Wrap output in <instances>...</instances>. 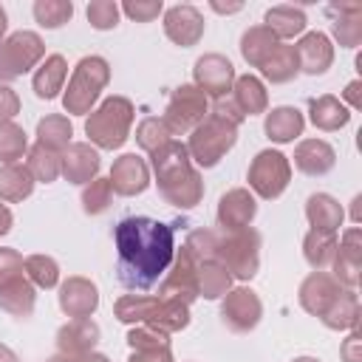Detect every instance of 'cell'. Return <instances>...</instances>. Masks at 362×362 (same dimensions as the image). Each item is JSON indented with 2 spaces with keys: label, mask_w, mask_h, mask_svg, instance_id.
Instances as JSON below:
<instances>
[{
  "label": "cell",
  "mask_w": 362,
  "mask_h": 362,
  "mask_svg": "<svg viewBox=\"0 0 362 362\" xmlns=\"http://www.w3.org/2000/svg\"><path fill=\"white\" fill-rule=\"evenodd\" d=\"M88 20L93 28L99 31H107V28H116L119 23V6L110 3V0H96L88 6Z\"/></svg>",
  "instance_id": "f6af8a7d"
},
{
  "label": "cell",
  "mask_w": 362,
  "mask_h": 362,
  "mask_svg": "<svg viewBox=\"0 0 362 362\" xmlns=\"http://www.w3.org/2000/svg\"><path fill=\"white\" fill-rule=\"evenodd\" d=\"M204 113H206V96L195 85H181L167 105L164 127L167 133H187L204 119Z\"/></svg>",
  "instance_id": "9c48e42d"
},
{
  "label": "cell",
  "mask_w": 362,
  "mask_h": 362,
  "mask_svg": "<svg viewBox=\"0 0 362 362\" xmlns=\"http://www.w3.org/2000/svg\"><path fill=\"white\" fill-rule=\"evenodd\" d=\"M99 170V153L90 144H68L59 158V173L74 184H90Z\"/></svg>",
  "instance_id": "e0dca14e"
},
{
  "label": "cell",
  "mask_w": 362,
  "mask_h": 362,
  "mask_svg": "<svg viewBox=\"0 0 362 362\" xmlns=\"http://www.w3.org/2000/svg\"><path fill=\"white\" fill-rule=\"evenodd\" d=\"M342 356H345V362H362V356H359V334H356V331L345 339V345H342Z\"/></svg>",
  "instance_id": "f907efd6"
},
{
  "label": "cell",
  "mask_w": 362,
  "mask_h": 362,
  "mask_svg": "<svg viewBox=\"0 0 362 362\" xmlns=\"http://www.w3.org/2000/svg\"><path fill=\"white\" fill-rule=\"evenodd\" d=\"M130 122H133V105L122 96H110L102 102V107L96 113H90V119L85 122V133L99 147L113 150V147L124 144Z\"/></svg>",
  "instance_id": "3957f363"
},
{
  "label": "cell",
  "mask_w": 362,
  "mask_h": 362,
  "mask_svg": "<svg viewBox=\"0 0 362 362\" xmlns=\"http://www.w3.org/2000/svg\"><path fill=\"white\" fill-rule=\"evenodd\" d=\"M288 175H291V167H288L286 156L277 150L257 153V158L249 167V184L260 198H277L286 189Z\"/></svg>",
  "instance_id": "52a82bcc"
},
{
  "label": "cell",
  "mask_w": 362,
  "mask_h": 362,
  "mask_svg": "<svg viewBox=\"0 0 362 362\" xmlns=\"http://www.w3.org/2000/svg\"><path fill=\"white\" fill-rule=\"evenodd\" d=\"M294 164L305 175H325L334 167V147L328 141H322V139H308V141H303L297 147Z\"/></svg>",
  "instance_id": "44dd1931"
},
{
  "label": "cell",
  "mask_w": 362,
  "mask_h": 362,
  "mask_svg": "<svg viewBox=\"0 0 362 362\" xmlns=\"http://www.w3.org/2000/svg\"><path fill=\"white\" fill-rule=\"evenodd\" d=\"M294 362H317V359H311V356H300V359H294Z\"/></svg>",
  "instance_id": "91938a15"
},
{
  "label": "cell",
  "mask_w": 362,
  "mask_h": 362,
  "mask_svg": "<svg viewBox=\"0 0 362 362\" xmlns=\"http://www.w3.org/2000/svg\"><path fill=\"white\" fill-rule=\"evenodd\" d=\"M65 76H68L65 59H62L59 54H51V57L40 65V71L34 74V90H37V96H40V99H54V96L62 90Z\"/></svg>",
  "instance_id": "603a6c76"
},
{
  "label": "cell",
  "mask_w": 362,
  "mask_h": 362,
  "mask_svg": "<svg viewBox=\"0 0 362 362\" xmlns=\"http://www.w3.org/2000/svg\"><path fill=\"white\" fill-rule=\"evenodd\" d=\"M20 110V99L8 85H0V122H11V116Z\"/></svg>",
  "instance_id": "c3c4849f"
},
{
  "label": "cell",
  "mask_w": 362,
  "mask_h": 362,
  "mask_svg": "<svg viewBox=\"0 0 362 362\" xmlns=\"http://www.w3.org/2000/svg\"><path fill=\"white\" fill-rule=\"evenodd\" d=\"M238 110L246 116L252 113H263L266 110V90H263V82L257 76H240L235 82V99Z\"/></svg>",
  "instance_id": "e575fe53"
},
{
  "label": "cell",
  "mask_w": 362,
  "mask_h": 362,
  "mask_svg": "<svg viewBox=\"0 0 362 362\" xmlns=\"http://www.w3.org/2000/svg\"><path fill=\"white\" fill-rule=\"evenodd\" d=\"M107 62L102 57H85L79 59L71 82H68V90H65V110L68 113H88L90 105L96 102L99 90L107 85Z\"/></svg>",
  "instance_id": "5b68a950"
},
{
  "label": "cell",
  "mask_w": 362,
  "mask_h": 362,
  "mask_svg": "<svg viewBox=\"0 0 362 362\" xmlns=\"http://www.w3.org/2000/svg\"><path fill=\"white\" fill-rule=\"evenodd\" d=\"M221 314H223V322H226L232 331H249V328L257 325V320H260V314H263V305H260V300H257L255 291H249V288H235V291L226 294Z\"/></svg>",
  "instance_id": "7c38bea8"
},
{
  "label": "cell",
  "mask_w": 362,
  "mask_h": 362,
  "mask_svg": "<svg viewBox=\"0 0 362 362\" xmlns=\"http://www.w3.org/2000/svg\"><path fill=\"white\" fill-rule=\"evenodd\" d=\"M71 122L65 116H45L40 124H37V136H40V144L48 147V150H59V147H68L71 141Z\"/></svg>",
  "instance_id": "d590c367"
},
{
  "label": "cell",
  "mask_w": 362,
  "mask_h": 362,
  "mask_svg": "<svg viewBox=\"0 0 362 362\" xmlns=\"http://www.w3.org/2000/svg\"><path fill=\"white\" fill-rule=\"evenodd\" d=\"M3 31H6V11H3V6H0V37H3Z\"/></svg>",
  "instance_id": "6f0895ef"
},
{
  "label": "cell",
  "mask_w": 362,
  "mask_h": 362,
  "mask_svg": "<svg viewBox=\"0 0 362 362\" xmlns=\"http://www.w3.org/2000/svg\"><path fill=\"white\" fill-rule=\"evenodd\" d=\"M0 362H17V354L6 345H0Z\"/></svg>",
  "instance_id": "db71d44e"
},
{
  "label": "cell",
  "mask_w": 362,
  "mask_h": 362,
  "mask_svg": "<svg viewBox=\"0 0 362 362\" xmlns=\"http://www.w3.org/2000/svg\"><path fill=\"white\" fill-rule=\"evenodd\" d=\"M76 362H107V356H102V354H82Z\"/></svg>",
  "instance_id": "11a10c76"
},
{
  "label": "cell",
  "mask_w": 362,
  "mask_h": 362,
  "mask_svg": "<svg viewBox=\"0 0 362 362\" xmlns=\"http://www.w3.org/2000/svg\"><path fill=\"white\" fill-rule=\"evenodd\" d=\"M48 362H74V359H71V356H65V354H62V356H54V359H48Z\"/></svg>",
  "instance_id": "680465c9"
},
{
  "label": "cell",
  "mask_w": 362,
  "mask_h": 362,
  "mask_svg": "<svg viewBox=\"0 0 362 362\" xmlns=\"http://www.w3.org/2000/svg\"><path fill=\"white\" fill-rule=\"evenodd\" d=\"M107 181H110L113 192H119V195H139L147 189L150 173H147V164L136 153H127V156L116 158Z\"/></svg>",
  "instance_id": "5bb4252c"
},
{
  "label": "cell",
  "mask_w": 362,
  "mask_h": 362,
  "mask_svg": "<svg viewBox=\"0 0 362 362\" xmlns=\"http://www.w3.org/2000/svg\"><path fill=\"white\" fill-rule=\"evenodd\" d=\"M164 31L178 45H195L204 34V17L192 6H173L164 14Z\"/></svg>",
  "instance_id": "9a60e30c"
},
{
  "label": "cell",
  "mask_w": 362,
  "mask_h": 362,
  "mask_svg": "<svg viewBox=\"0 0 362 362\" xmlns=\"http://www.w3.org/2000/svg\"><path fill=\"white\" fill-rule=\"evenodd\" d=\"M110 192H113V187H110L107 178H93V181L85 187V192H82L85 212H90V215L105 212V209L110 206Z\"/></svg>",
  "instance_id": "b9f144b4"
},
{
  "label": "cell",
  "mask_w": 362,
  "mask_h": 362,
  "mask_svg": "<svg viewBox=\"0 0 362 362\" xmlns=\"http://www.w3.org/2000/svg\"><path fill=\"white\" fill-rule=\"evenodd\" d=\"M257 246H260L257 232H252L246 226V229L229 232L223 240H218L215 260H221L226 266V272H232L235 277L249 280L257 272Z\"/></svg>",
  "instance_id": "8992f818"
},
{
  "label": "cell",
  "mask_w": 362,
  "mask_h": 362,
  "mask_svg": "<svg viewBox=\"0 0 362 362\" xmlns=\"http://www.w3.org/2000/svg\"><path fill=\"white\" fill-rule=\"evenodd\" d=\"M116 249H119V283L124 288L147 291L173 263L175 240L173 229L161 221L136 215L119 221L116 232Z\"/></svg>",
  "instance_id": "6da1fadb"
},
{
  "label": "cell",
  "mask_w": 362,
  "mask_h": 362,
  "mask_svg": "<svg viewBox=\"0 0 362 362\" xmlns=\"http://www.w3.org/2000/svg\"><path fill=\"white\" fill-rule=\"evenodd\" d=\"M328 11H339V17L334 20V34L339 40V45L354 48L362 40V6H331Z\"/></svg>",
  "instance_id": "836d02e7"
},
{
  "label": "cell",
  "mask_w": 362,
  "mask_h": 362,
  "mask_svg": "<svg viewBox=\"0 0 362 362\" xmlns=\"http://www.w3.org/2000/svg\"><path fill=\"white\" fill-rule=\"evenodd\" d=\"M359 229H348L345 240L337 246V257H334V269H337V277L345 283V286H356V277H359Z\"/></svg>",
  "instance_id": "4316f807"
},
{
  "label": "cell",
  "mask_w": 362,
  "mask_h": 362,
  "mask_svg": "<svg viewBox=\"0 0 362 362\" xmlns=\"http://www.w3.org/2000/svg\"><path fill=\"white\" fill-rule=\"evenodd\" d=\"M345 96L351 99V105H354V107H362V99H359V82H351V85H348V90H345Z\"/></svg>",
  "instance_id": "f5cc1de1"
},
{
  "label": "cell",
  "mask_w": 362,
  "mask_h": 362,
  "mask_svg": "<svg viewBox=\"0 0 362 362\" xmlns=\"http://www.w3.org/2000/svg\"><path fill=\"white\" fill-rule=\"evenodd\" d=\"M260 68H263V74H266L272 82H288V79L300 71L294 45H283V42H277V48L266 57V62H263Z\"/></svg>",
  "instance_id": "1f68e13d"
},
{
  "label": "cell",
  "mask_w": 362,
  "mask_h": 362,
  "mask_svg": "<svg viewBox=\"0 0 362 362\" xmlns=\"http://www.w3.org/2000/svg\"><path fill=\"white\" fill-rule=\"evenodd\" d=\"M28 173H31V178L45 181V184L57 181V175H59V156L54 150L42 147V144H34L31 153H28Z\"/></svg>",
  "instance_id": "74e56055"
},
{
  "label": "cell",
  "mask_w": 362,
  "mask_h": 362,
  "mask_svg": "<svg viewBox=\"0 0 362 362\" xmlns=\"http://www.w3.org/2000/svg\"><path fill=\"white\" fill-rule=\"evenodd\" d=\"M71 14H74V6L68 0H37L34 3V17L45 28H59L62 23L71 20Z\"/></svg>",
  "instance_id": "ab89813d"
},
{
  "label": "cell",
  "mask_w": 362,
  "mask_h": 362,
  "mask_svg": "<svg viewBox=\"0 0 362 362\" xmlns=\"http://www.w3.org/2000/svg\"><path fill=\"white\" fill-rule=\"evenodd\" d=\"M0 308H6L14 317H28L34 311V286L23 274L11 277L0 286Z\"/></svg>",
  "instance_id": "7402d4cb"
},
{
  "label": "cell",
  "mask_w": 362,
  "mask_h": 362,
  "mask_svg": "<svg viewBox=\"0 0 362 362\" xmlns=\"http://www.w3.org/2000/svg\"><path fill=\"white\" fill-rule=\"evenodd\" d=\"M305 215H308L314 229H325V232H337L339 223H342V206L325 192H317V195L308 198Z\"/></svg>",
  "instance_id": "cb8c5ba5"
},
{
  "label": "cell",
  "mask_w": 362,
  "mask_h": 362,
  "mask_svg": "<svg viewBox=\"0 0 362 362\" xmlns=\"http://www.w3.org/2000/svg\"><path fill=\"white\" fill-rule=\"evenodd\" d=\"M294 51H297V62H300V68H303L305 74H311V76L325 74V68H328L331 59H334L331 42H328V37L320 34V31L305 34V37L300 40V45H294Z\"/></svg>",
  "instance_id": "d6986e66"
},
{
  "label": "cell",
  "mask_w": 362,
  "mask_h": 362,
  "mask_svg": "<svg viewBox=\"0 0 362 362\" xmlns=\"http://www.w3.org/2000/svg\"><path fill=\"white\" fill-rule=\"evenodd\" d=\"M274 48H277V37H274L266 25L249 28V31L243 34V40H240L243 59H246L249 65H255V68H260V65L266 62V57H269Z\"/></svg>",
  "instance_id": "83f0119b"
},
{
  "label": "cell",
  "mask_w": 362,
  "mask_h": 362,
  "mask_svg": "<svg viewBox=\"0 0 362 362\" xmlns=\"http://www.w3.org/2000/svg\"><path fill=\"white\" fill-rule=\"evenodd\" d=\"M124 14L127 17H133L136 23H150L153 17H158V11H161V0H147V3H141V0H127L124 6Z\"/></svg>",
  "instance_id": "bcb514c9"
},
{
  "label": "cell",
  "mask_w": 362,
  "mask_h": 362,
  "mask_svg": "<svg viewBox=\"0 0 362 362\" xmlns=\"http://www.w3.org/2000/svg\"><path fill=\"white\" fill-rule=\"evenodd\" d=\"M266 28L277 40L294 37L305 28V14H303V8H294V6H274L266 11Z\"/></svg>",
  "instance_id": "f546056e"
},
{
  "label": "cell",
  "mask_w": 362,
  "mask_h": 362,
  "mask_svg": "<svg viewBox=\"0 0 362 362\" xmlns=\"http://www.w3.org/2000/svg\"><path fill=\"white\" fill-rule=\"evenodd\" d=\"M130 362H173V359H170V348H156V351H136Z\"/></svg>",
  "instance_id": "681fc988"
},
{
  "label": "cell",
  "mask_w": 362,
  "mask_h": 362,
  "mask_svg": "<svg viewBox=\"0 0 362 362\" xmlns=\"http://www.w3.org/2000/svg\"><path fill=\"white\" fill-rule=\"evenodd\" d=\"M34 189V178L23 164H6L0 170V198L3 201H23Z\"/></svg>",
  "instance_id": "4dcf8cb0"
},
{
  "label": "cell",
  "mask_w": 362,
  "mask_h": 362,
  "mask_svg": "<svg viewBox=\"0 0 362 362\" xmlns=\"http://www.w3.org/2000/svg\"><path fill=\"white\" fill-rule=\"evenodd\" d=\"M255 198L246 192V189H232L221 198V206H218V221L226 232H238V229H246L249 221L255 218Z\"/></svg>",
  "instance_id": "ac0fdd59"
},
{
  "label": "cell",
  "mask_w": 362,
  "mask_h": 362,
  "mask_svg": "<svg viewBox=\"0 0 362 362\" xmlns=\"http://www.w3.org/2000/svg\"><path fill=\"white\" fill-rule=\"evenodd\" d=\"M23 274V257L14 249H0V286Z\"/></svg>",
  "instance_id": "7dc6e473"
},
{
  "label": "cell",
  "mask_w": 362,
  "mask_h": 362,
  "mask_svg": "<svg viewBox=\"0 0 362 362\" xmlns=\"http://www.w3.org/2000/svg\"><path fill=\"white\" fill-rule=\"evenodd\" d=\"M96 339H99V328H96V322H90V317L88 320H71L57 334V345L68 356L90 354V348L96 345Z\"/></svg>",
  "instance_id": "ffe728a7"
},
{
  "label": "cell",
  "mask_w": 362,
  "mask_h": 362,
  "mask_svg": "<svg viewBox=\"0 0 362 362\" xmlns=\"http://www.w3.org/2000/svg\"><path fill=\"white\" fill-rule=\"evenodd\" d=\"M305 260L320 272V269H325V266H331L334 263V257H337V232H325V229H311L308 235H305Z\"/></svg>",
  "instance_id": "484cf974"
},
{
  "label": "cell",
  "mask_w": 362,
  "mask_h": 362,
  "mask_svg": "<svg viewBox=\"0 0 362 362\" xmlns=\"http://www.w3.org/2000/svg\"><path fill=\"white\" fill-rule=\"evenodd\" d=\"M212 8H215V11H238V8H240V3H235V6H221V3H212Z\"/></svg>",
  "instance_id": "9f6ffc18"
},
{
  "label": "cell",
  "mask_w": 362,
  "mask_h": 362,
  "mask_svg": "<svg viewBox=\"0 0 362 362\" xmlns=\"http://www.w3.org/2000/svg\"><path fill=\"white\" fill-rule=\"evenodd\" d=\"M42 57V40L31 31H17L0 42V79L25 74Z\"/></svg>",
  "instance_id": "ba28073f"
},
{
  "label": "cell",
  "mask_w": 362,
  "mask_h": 362,
  "mask_svg": "<svg viewBox=\"0 0 362 362\" xmlns=\"http://www.w3.org/2000/svg\"><path fill=\"white\" fill-rule=\"evenodd\" d=\"M356 320H359V303H356V294L354 291H342L339 300L322 317V322L328 328H354Z\"/></svg>",
  "instance_id": "8d00e7d4"
},
{
  "label": "cell",
  "mask_w": 362,
  "mask_h": 362,
  "mask_svg": "<svg viewBox=\"0 0 362 362\" xmlns=\"http://www.w3.org/2000/svg\"><path fill=\"white\" fill-rule=\"evenodd\" d=\"M11 229V212L6 204H0V235H6Z\"/></svg>",
  "instance_id": "816d5d0a"
},
{
  "label": "cell",
  "mask_w": 362,
  "mask_h": 362,
  "mask_svg": "<svg viewBox=\"0 0 362 362\" xmlns=\"http://www.w3.org/2000/svg\"><path fill=\"white\" fill-rule=\"evenodd\" d=\"M136 139H139V144L153 156L158 147H164L167 141H170V133H167V127H164V122H158V119H144L141 124H139V130H136Z\"/></svg>",
  "instance_id": "7bdbcfd3"
},
{
  "label": "cell",
  "mask_w": 362,
  "mask_h": 362,
  "mask_svg": "<svg viewBox=\"0 0 362 362\" xmlns=\"http://www.w3.org/2000/svg\"><path fill=\"white\" fill-rule=\"evenodd\" d=\"M308 110H311V122L320 127V130H339L348 124L351 113L348 107L334 99V96H320V99H311L308 102Z\"/></svg>",
  "instance_id": "d4e9b609"
},
{
  "label": "cell",
  "mask_w": 362,
  "mask_h": 362,
  "mask_svg": "<svg viewBox=\"0 0 362 362\" xmlns=\"http://www.w3.org/2000/svg\"><path fill=\"white\" fill-rule=\"evenodd\" d=\"M339 286L328 277V274H322V272H314L305 283H303V288H300V303H303V308L308 311V314H317V317H325V311L339 300Z\"/></svg>",
  "instance_id": "2e32d148"
},
{
  "label": "cell",
  "mask_w": 362,
  "mask_h": 362,
  "mask_svg": "<svg viewBox=\"0 0 362 362\" xmlns=\"http://www.w3.org/2000/svg\"><path fill=\"white\" fill-rule=\"evenodd\" d=\"M153 170L158 175L161 195L175 206H192L204 195L198 173L189 167V153L181 141H167L153 153Z\"/></svg>",
  "instance_id": "7a4b0ae2"
},
{
  "label": "cell",
  "mask_w": 362,
  "mask_h": 362,
  "mask_svg": "<svg viewBox=\"0 0 362 362\" xmlns=\"http://www.w3.org/2000/svg\"><path fill=\"white\" fill-rule=\"evenodd\" d=\"M235 136H238V124L221 119V116H209L204 119L195 130H192V139H189V158H195L201 167H215L221 161V156L235 144Z\"/></svg>",
  "instance_id": "277c9868"
},
{
  "label": "cell",
  "mask_w": 362,
  "mask_h": 362,
  "mask_svg": "<svg viewBox=\"0 0 362 362\" xmlns=\"http://www.w3.org/2000/svg\"><path fill=\"white\" fill-rule=\"evenodd\" d=\"M232 79H235V71H232V62L226 59V57H221V54H206V57H201L198 62H195V88L206 96H215V99H221L226 90H229V85H232Z\"/></svg>",
  "instance_id": "8fae6325"
},
{
  "label": "cell",
  "mask_w": 362,
  "mask_h": 362,
  "mask_svg": "<svg viewBox=\"0 0 362 362\" xmlns=\"http://www.w3.org/2000/svg\"><path fill=\"white\" fill-rule=\"evenodd\" d=\"M25 153V133L14 122H0V161L17 164Z\"/></svg>",
  "instance_id": "f35d334b"
},
{
  "label": "cell",
  "mask_w": 362,
  "mask_h": 362,
  "mask_svg": "<svg viewBox=\"0 0 362 362\" xmlns=\"http://www.w3.org/2000/svg\"><path fill=\"white\" fill-rule=\"evenodd\" d=\"M99 305L96 286L85 277H71L59 288V308L74 320H88Z\"/></svg>",
  "instance_id": "4fadbf2b"
},
{
  "label": "cell",
  "mask_w": 362,
  "mask_h": 362,
  "mask_svg": "<svg viewBox=\"0 0 362 362\" xmlns=\"http://www.w3.org/2000/svg\"><path fill=\"white\" fill-rule=\"evenodd\" d=\"M229 272L221 260H201L198 263V294H204L206 300H215L221 294H226L229 288Z\"/></svg>",
  "instance_id": "d6a6232c"
},
{
  "label": "cell",
  "mask_w": 362,
  "mask_h": 362,
  "mask_svg": "<svg viewBox=\"0 0 362 362\" xmlns=\"http://www.w3.org/2000/svg\"><path fill=\"white\" fill-rule=\"evenodd\" d=\"M198 263L201 260L184 246L181 255H178V260H175V266H173V272L167 274V280L161 286V297L178 300V303L187 305L198 294Z\"/></svg>",
  "instance_id": "30bf717a"
},
{
  "label": "cell",
  "mask_w": 362,
  "mask_h": 362,
  "mask_svg": "<svg viewBox=\"0 0 362 362\" xmlns=\"http://www.w3.org/2000/svg\"><path fill=\"white\" fill-rule=\"evenodd\" d=\"M23 269L28 272V277L40 286V288H51L57 286L59 280V266L54 257H45V255H31L23 260Z\"/></svg>",
  "instance_id": "60d3db41"
},
{
  "label": "cell",
  "mask_w": 362,
  "mask_h": 362,
  "mask_svg": "<svg viewBox=\"0 0 362 362\" xmlns=\"http://www.w3.org/2000/svg\"><path fill=\"white\" fill-rule=\"evenodd\" d=\"M127 342L133 345V351H156V348H170L167 342V334L153 328V325H141V328H133L127 334Z\"/></svg>",
  "instance_id": "ee69618b"
},
{
  "label": "cell",
  "mask_w": 362,
  "mask_h": 362,
  "mask_svg": "<svg viewBox=\"0 0 362 362\" xmlns=\"http://www.w3.org/2000/svg\"><path fill=\"white\" fill-rule=\"evenodd\" d=\"M266 133L269 139L274 141H291L303 133V116L297 107H274L269 116H266Z\"/></svg>",
  "instance_id": "f1b7e54d"
}]
</instances>
